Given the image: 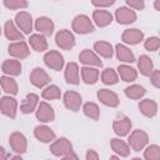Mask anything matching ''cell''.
<instances>
[{"mask_svg": "<svg viewBox=\"0 0 160 160\" xmlns=\"http://www.w3.org/2000/svg\"><path fill=\"white\" fill-rule=\"evenodd\" d=\"M149 142V135L144 131V130H140V129H136L134 130L129 139H128V144L129 146L134 150V151H140L142 150Z\"/></svg>", "mask_w": 160, "mask_h": 160, "instance_id": "obj_1", "label": "cell"}, {"mask_svg": "<svg viewBox=\"0 0 160 160\" xmlns=\"http://www.w3.org/2000/svg\"><path fill=\"white\" fill-rule=\"evenodd\" d=\"M72 30L75 32H78V34L84 35V34L92 32L95 30V28H94L92 21L90 20V18L84 15V14H81V15H78V16L74 18V20H72Z\"/></svg>", "mask_w": 160, "mask_h": 160, "instance_id": "obj_2", "label": "cell"}, {"mask_svg": "<svg viewBox=\"0 0 160 160\" xmlns=\"http://www.w3.org/2000/svg\"><path fill=\"white\" fill-rule=\"evenodd\" d=\"M56 45L62 50H71L75 46V36L70 30H60L55 35Z\"/></svg>", "mask_w": 160, "mask_h": 160, "instance_id": "obj_3", "label": "cell"}, {"mask_svg": "<svg viewBox=\"0 0 160 160\" xmlns=\"http://www.w3.org/2000/svg\"><path fill=\"white\" fill-rule=\"evenodd\" d=\"M44 62L48 68L55 70V71H60L64 68V56L56 51V50H50L44 55Z\"/></svg>", "mask_w": 160, "mask_h": 160, "instance_id": "obj_4", "label": "cell"}, {"mask_svg": "<svg viewBox=\"0 0 160 160\" xmlns=\"http://www.w3.org/2000/svg\"><path fill=\"white\" fill-rule=\"evenodd\" d=\"M50 151L52 155L62 158L64 155L72 151V145H71L70 140H68L66 138H60V139L52 141V144L50 145Z\"/></svg>", "mask_w": 160, "mask_h": 160, "instance_id": "obj_5", "label": "cell"}, {"mask_svg": "<svg viewBox=\"0 0 160 160\" xmlns=\"http://www.w3.org/2000/svg\"><path fill=\"white\" fill-rule=\"evenodd\" d=\"M0 111L5 115L9 116L10 119H15L16 111H18V101L16 99L11 96H4L0 99Z\"/></svg>", "mask_w": 160, "mask_h": 160, "instance_id": "obj_6", "label": "cell"}, {"mask_svg": "<svg viewBox=\"0 0 160 160\" xmlns=\"http://www.w3.org/2000/svg\"><path fill=\"white\" fill-rule=\"evenodd\" d=\"M8 52H9L10 56H12L15 59H25V58L29 56L30 50H29L26 42L22 41V40H20V41L11 42L8 46Z\"/></svg>", "mask_w": 160, "mask_h": 160, "instance_id": "obj_7", "label": "cell"}, {"mask_svg": "<svg viewBox=\"0 0 160 160\" xmlns=\"http://www.w3.org/2000/svg\"><path fill=\"white\" fill-rule=\"evenodd\" d=\"M30 82L35 86V88H45L49 82H50V76L48 75V72L41 69V68H35L32 69L31 74H30Z\"/></svg>", "mask_w": 160, "mask_h": 160, "instance_id": "obj_8", "label": "cell"}, {"mask_svg": "<svg viewBox=\"0 0 160 160\" xmlns=\"http://www.w3.org/2000/svg\"><path fill=\"white\" fill-rule=\"evenodd\" d=\"M35 115H36V119L39 121H41V122H50V121H54V119H55L54 109L46 101L39 102Z\"/></svg>", "mask_w": 160, "mask_h": 160, "instance_id": "obj_9", "label": "cell"}, {"mask_svg": "<svg viewBox=\"0 0 160 160\" xmlns=\"http://www.w3.org/2000/svg\"><path fill=\"white\" fill-rule=\"evenodd\" d=\"M9 144L12 149V151L18 152V154H24L28 149V141H26V138L24 136V134L19 132V131H15L10 135L9 138Z\"/></svg>", "mask_w": 160, "mask_h": 160, "instance_id": "obj_10", "label": "cell"}, {"mask_svg": "<svg viewBox=\"0 0 160 160\" xmlns=\"http://www.w3.org/2000/svg\"><path fill=\"white\" fill-rule=\"evenodd\" d=\"M15 25L24 34H30L32 31V18L26 11H20L15 16Z\"/></svg>", "mask_w": 160, "mask_h": 160, "instance_id": "obj_11", "label": "cell"}, {"mask_svg": "<svg viewBox=\"0 0 160 160\" xmlns=\"http://www.w3.org/2000/svg\"><path fill=\"white\" fill-rule=\"evenodd\" d=\"M82 104V98L76 91H66L64 94V105L71 111H79Z\"/></svg>", "mask_w": 160, "mask_h": 160, "instance_id": "obj_12", "label": "cell"}, {"mask_svg": "<svg viewBox=\"0 0 160 160\" xmlns=\"http://www.w3.org/2000/svg\"><path fill=\"white\" fill-rule=\"evenodd\" d=\"M131 120L125 116V115H121L120 118H118L114 122H112V130L116 135L119 136H125L130 132L131 130Z\"/></svg>", "mask_w": 160, "mask_h": 160, "instance_id": "obj_13", "label": "cell"}, {"mask_svg": "<svg viewBox=\"0 0 160 160\" xmlns=\"http://www.w3.org/2000/svg\"><path fill=\"white\" fill-rule=\"evenodd\" d=\"M96 95H98V99L100 100V102H102L104 105L110 106V108H116L120 102L116 92L108 90V89H100Z\"/></svg>", "mask_w": 160, "mask_h": 160, "instance_id": "obj_14", "label": "cell"}, {"mask_svg": "<svg viewBox=\"0 0 160 160\" xmlns=\"http://www.w3.org/2000/svg\"><path fill=\"white\" fill-rule=\"evenodd\" d=\"M115 19H116V21L119 24L128 25V24H131V22H134L136 20V14L130 8L121 6L115 11Z\"/></svg>", "mask_w": 160, "mask_h": 160, "instance_id": "obj_15", "label": "cell"}, {"mask_svg": "<svg viewBox=\"0 0 160 160\" xmlns=\"http://www.w3.org/2000/svg\"><path fill=\"white\" fill-rule=\"evenodd\" d=\"M34 135H35V138H36L39 141H41V142H44V144L52 142V141L55 140V138H56L55 132H54L49 126H46V125H38V126H35V129H34Z\"/></svg>", "mask_w": 160, "mask_h": 160, "instance_id": "obj_16", "label": "cell"}, {"mask_svg": "<svg viewBox=\"0 0 160 160\" xmlns=\"http://www.w3.org/2000/svg\"><path fill=\"white\" fill-rule=\"evenodd\" d=\"M35 30H38L40 34L45 36H50L54 32V22L50 18L40 16L35 20Z\"/></svg>", "mask_w": 160, "mask_h": 160, "instance_id": "obj_17", "label": "cell"}, {"mask_svg": "<svg viewBox=\"0 0 160 160\" xmlns=\"http://www.w3.org/2000/svg\"><path fill=\"white\" fill-rule=\"evenodd\" d=\"M79 60H80V62H82L84 65H88V66H101L102 65V61L100 60L98 54L89 49H84L79 54Z\"/></svg>", "mask_w": 160, "mask_h": 160, "instance_id": "obj_18", "label": "cell"}, {"mask_svg": "<svg viewBox=\"0 0 160 160\" xmlns=\"http://www.w3.org/2000/svg\"><path fill=\"white\" fill-rule=\"evenodd\" d=\"M4 32H5V36L8 40H12V41L24 40V34L19 30V28L15 25V22L12 20H8L5 22Z\"/></svg>", "mask_w": 160, "mask_h": 160, "instance_id": "obj_19", "label": "cell"}, {"mask_svg": "<svg viewBox=\"0 0 160 160\" xmlns=\"http://www.w3.org/2000/svg\"><path fill=\"white\" fill-rule=\"evenodd\" d=\"M121 40L126 44L136 45L144 40V32L139 29H126L121 35Z\"/></svg>", "mask_w": 160, "mask_h": 160, "instance_id": "obj_20", "label": "cell"}, {"mask_svg": "<svg viewBox=\"0 0 160 160\" xmlns=\"http://www.w3.org/2000/svg\"><path fill=\"white\" fill-rule=\"evenodd\" d=\"M139 110L146 118H154L158 112V104L152 99H144L139 102Z\"/></svg>", "mask_w": 160, "mask_h": 160, "instance_id": "obj_21", "label": "cell"}, {"mask_svg": "<svg viewBox=\"0 0 160 160\" xmlns=\"http://www.w3.org/2000/svg\"><path fill=\"white\" fill-rule=\"evenodd\" d=\"M1 70L4 74L10 75V76H18L21 72V64L19 60L15 59H9L5 60L1 65Z\"/></svg>", "mask_w": 160, "mask_h": 160, "instance_id": "obj_22", "label": "cell"}, {"mask_svg": "<svg viewBox=\"0 0 160 160\" xmlns=\"http://www.w3.org/2000/svg\"><path fill=\"white\" fill-rule=\"evenodd\" d=\"M38 105H39V96L34 92H30L26 95L25 100L22 101L20 110L22 114H31L34 110H36Z\"/></svg>", "mask_w": 160, "mask_h": 160, "instance_id": "obj_23", "label": "cell"}, {"mask_svg": "<svg viewBox=\"0 0 160 160\" xmlns=\"http://www.w3.org/2000/svg\"><path fill=\"white\" fill-rule=\"evenodd\" d=\"M92 20L99 28H105L111 24L112 15L106 10H95L92 12Z\"/></svg>", "mask_w": 160, "mask_h": 160, "instance_id": "obj_24", "label": "cell"}, {"mask_svg": "<svg viewBox=\"0 0 160 160\" xmlns=\"http://www.w3.org/2000/svg\"><path fill=\"white\" fill-rule=\"evenodd\" d=\"M65 80L68 84L78 85L80 81L79 78V66L76 62H69L65 68Z\"/></svg>", "mask_w": 160, "mask_h": 160, "instance_id": "obj_25", "label": "cell"}, {"mask_svg": "<svg viewBox=\"0 0 160 160\" xmlns=\"http://www.w3.org/2000/svg\"><path fill=\"white\" fill-rule=\"evenodd\" d=\"M0 86L6 94H10V95H16L19 90L18 82L10 75H4L0 78Z\"/></svg>", "mask_w": 160, "mask_h": 160, "instance_id": "obj_26", "label": "cell"}, {"mask_svg": "<svg viewBox=\"0 0 160 160\" xmlns=\"http://www.w3.org/2000/svg\"><path fill=\"white\" fill-rule=\"evenodd\" d=\"M29 42H30V46L35 51L41 52L48 49V40H46L45 35H42V34H32L29 39Z\"/></svg>", "mask_w": 160, "mask_h": 160, "instance_id": "obj_27", "label": "cell"}, {"mask_svg": "<svg viewBox=\"0 0 160 160\" xmlns=\"http://www.w3.org/2000/svg\"><path fill=\"white\" fill-rule=\"evenodd\" d=\"M81 79L85 84L88 85H92L98 81L99 79V70L91 66H84L81 68Z\"/></svg>", "mask_w": 160, "mask_h": 160, "instance_id": "obj_28", "label": "cell"}, {"mask_svg": "<svg viewBox=\"0 0 160 160\" xmlns=\"http://www.w3.org/2000/svg\"><path fill=\"white\" fill-rule=\"evenodd\" d=\"M110 145H111L112 151H115L118 154V156H122V158L129 156V154H130V146L124 140H120V139H116V138L115 139H111Z\"/></svg>", "mask_w": 160, "mask_h": 160, "instance_id": "obj_29", "label": "cell"}, {"mask_svg": "<svg viewBox=\"0 0 160 160\" xmlns=\"http://www.w3.org/2000/svg\"><path fill=\"white\" fill-rule=\"evenodd\" d=\"M115 51H116V56L120 61H122V62H134L135 61V56L128 46H125L122 44H118L115 46Z\"/></svg>", "mask_w": 160, "mask_h": 160, "instance_id": "obj_30", "label": "cell"}, {"mask_svg": "<svg viewBox=\"0 0 160 160\" xmlns=\"http://www.w3.org/2000/svg\"><path fill=\"white\" fill-rule=\"evenodd\" d=\"M94 50L98 55L105 58V59H110L114 55V50L110 42L108 41H98L94 44Z\"/></svg>", "mask_w": 160, "mask_h": 160, "instance_id": "obj_31", "label": "cell"}, {"mask_svg": "<svg viewBox=\"0 0 160 160\" xmlns=\"http://www.w3.org/2000/svg\"><path fill=\"white\" fill-rule=\"evenodd\" d=\"M118 72H119L121 80L126 81V82H131V81L136 80V78H138V71L129 65H120L118 68Z\"/></svg>", "mask_w": 160, "mask_h": 160, "instance_id": "obj_32", "label": "cell"}, {"mask_svg": "<svg viewBox=\"0 0 160 160\" xmlns=\"http://www.w3.org/2000/svg\"><path fill=\"white\" fill-rule=\"evenodd\" d=\"M138 68L140 70V74H142L144 76H149L151 74V71L154 70L152 60L148 55H141L138 61Z\"/></svg>", "mask_w": 160, "mask_h": 160, "instance_id": "obj_33", "label": "cell"}, {"mask_svg": "<svg viewBox=\"0 0 160 160\" xmlns=\"http://www.w3.org/2000/svg\"><path fill=\"white\" fill-rule=\"evenodd\" d=\"M124 91H125V95L132 100H138L145 95V89L140 85H130V86L125 88Z\"/></svg>", "mask_w": 160, "mask_h": 160, "instance_id": "obj_34", "label": "cell"}, {"mask_svg": "<svg viewBox=\"0 0 160 160\" xmlns=\"http://www.w3.org/2000/svg\"><path fill=\"white\" fill-rule=\"evenodd\" d=\"M101 81H102L105 85H115V84L119 81V78H118V74L115 72L114 69L106 68V69L101 72Z\"/></svg>", "mask_w": 160, "mask_h": 160, "instance_id": "obj_35", "label": "cell"}, {"mask_svg": "<svg viewBox=\"0 0 160 160\" xmlns=\"http://www.w3.org/2000/svg\"><path fill=\"white\" fill-rule=\"evenodd\" d=\"M41 96H42L45 100H56V99H60L61 91H60V89H59L56 85H48V86L42 90Z\"/></svg>", "mask_w": 160, "mask_h": 160, "instance_id": "obj_36", "label": "cell"}, {"mask_svg": "<svg viewBox=\"0 0 160 160\" xmlns=\"http://www.w3.org/2000/svg\"><path fill=\"white\" fill-rule=\"evenodd\" d=\"M82 111H84V114L88 118H90L92 120H99V118H100V109H99V106L95 102H86V104H84Z\"/></svg>", "mask_w": 160, "mask_h": 160, "instance_id": "obj_37", "label": "cell"}, {"mask_svg": "<svg viewBox=\"0 0 160 160\" xmlns=\"http://www.w3.org/2000/svg\"><path fill=\"white\" fill-rule=\"evenodd\" d=\"M144 158L146 160H159L160 159V148L158 145H149L144 151Z\"/></svg>", "mask_w": 160, "mask_h": 160, "instance_id": "obj_38", "label": "cell"}, {"mask_svg": "<svg viewBox=\"0 0 160 160\" xmlns=\"http://www.w3.org/2000/svg\"><path fill=\"white\" fill-rule=\"evenodd\" d=\"M5 8L10 10H16V9H25L28 8V0H4Z\"/></svg>", "mask_w": 160, "mask_h": 160, "instance_id": "obj_39", "label": "cell"}, {"mask_svg": "<svg viewBox=\"0 0 160 160\" xmlns=\"http://www.w3.org/2000/svg\"><path fill=\"white\" fill-rule=\"evenodd\" d=\"M144 46L148 51H156L160 48V39L158 36H151L145 40Z\"/></svg>", "mask_w": 160, "mask_h": 160, "instance_id": "obj_40", "label": "cell"}, {"mask_svg": "<svg viewBox=\"0 0 160 160\" xmlns=\"http://www.w3.org/2000/svg\"><path fill=\"white\" fill-rule=\"evenodd\" d=\"M150 76V81L155 88H160V71L159 70H152Z\"/></svg>", "mask_w": 160, "mask_h": 160, "instance_id": "obj_41", "label": "cell"}, {"mask_svg": "<svg viewBox=\"0 0 160 160\" xmlns=\"http://www.w3.org/2000/svg\"><path fill=\"white\" fill-rule=\"evenodd\" d=\"M126 4L135 10H142L145 8L144 0H126Z\"/></svg>", "mask_w": 160, "mask_h": 160, "instance_id": "obj_42", "label": "cell"}, {"mask_svg": "<svg viewBox=\"0 0 160 160\" xmlns=\"http://www.w3.org/2000/svg\"><path fill=\"white\" fill-rule=\"evenodd\" d=\"M115 0H91V4L96 8H109L114 5Z\"/></svg>", "mask_w": 160, "mask_h": 160, "instance_id": "obj_43", "label": "cell"}, {"mask_svg": "<svg viewBox=\"0 0 160 160\" xmlns=\"http://www.w3.org/2000/svg\"><path fill=\"white\" fill-rule=\"evenodd\" d=\"M99 159V154L95 150H88L86 152V160H98Z\"/></svg>", "mask_w": 160, "mask_h": 160, "instance_id": "obj_44", "label": "cell"}, {"mask_svg": "<svg viewBox=\"0 0 160 160\" xmlns=\"http://www.w3.org/2000/svg\"><path fill=\"white\" fill-rule=\"evenodd\" d=\"M62 159H65V160H69V159H75V160H76V159H78V155H76V154H74V152L71 151V152H69V154L64 155V156H62Z\"/></svg>", "mask_w": 160, "mask_h": 160, "instance_id": "obj_45", "label": "cell"}, {"mask_svg": "<svg viewBox=\"0 0 160 160\" xmlns=\"http://www.w3.org/2000/svg\"><path fill=\"white\" fill-rule=\"evenodd\" d=\"M6 158H8V154H6L5 149H4L2 146H0V160H4V159H6Z\"/></svg>", "mask_w": 160, "mask_h": 160, "instance_id": "obj_46", "label": "cell"}, {"mask_svg": "<svg viewBox=\"0 0 160 160\" xmlns=\"http://www.w3.org/2000/svg\"><path fill=\"white\" fill-rule=\"evenodd\" d=\"M159 2H160V0H155V10H156V11H160V6H159Z\"/></svg>", "mask_w": 160, "mask_h": 160, "instance_id": "obj_47", "label": "cell"}, {"mask_svg": "<svg viewBox=\"0 0 160 160\" xmlns=\"http://www.w3.org/2000/svg\"><path fill=\"white\" fill-rule=\"evenodd\" d=\"M110 159H118V155H111Z\"/></svg>", "mask_w": 160, "mask_h": 160, "instance_id": "obj_48", "label": "cell"}, {"mask_svg": "<svg viewBox=\"0 0 160 160\" xmlns=\"http://www.w3.org/2000/svg\"><path fill=\"white\" fill-rule=\"evenodd\" d=\"M0 36H1V28H0Z\"/></svg>", "mask_w": 160, "mask_h": 160, "instance_id": "obj_49", "label": "cell"}]
</instances>
